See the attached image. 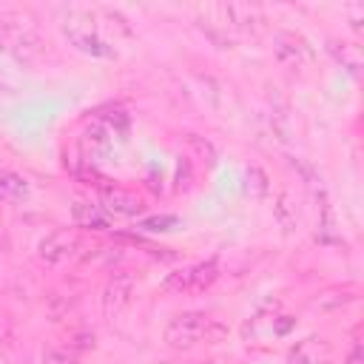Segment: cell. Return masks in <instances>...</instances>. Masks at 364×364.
<instances>
[{
	"label": "cell",
	"instance_id": "obj_10",
	"mask_svg": "<svg viewBox=\"0 0 364 364\" xmlns=\"http://www.w3.org/2000/svg\"><path fill=\"white\" fill-rule=\"evenodd\" d=\"M28 196V182L14 171H0V199L3 202H23Z\"/></svg>",
	"mask_w": 364,
	"mask_h": 364
},
{
	"label": "cell",
	"instance_id": "obj_6",
	"mask_svg": "<svg viewBox=\"0 0 364 364\" xmlns=\"http://www.w3.org/2000/svg\"><path fill=\"white\" fill-rule=\"evenodd\" d=\"M102 210L108 216H139L145 210V205L131 193V191H122V188H108L102 193Z\"/></svg>",
	"mask_w": 364,
	"mask_h": 364
},
{
	"label": "cell",
	"instance_id": "obj_1",
	"mask_svg": "<svg viewBox=\"0 0 364 364\" xmlns=\"http://www.w3.org/2000/svg\"><path fill=\"white\" fill-rule=\"evenodd\" d=\"M228 336L225 324L205 313H179L165 327V341L173 350H191L196 344H216Z\"/></svg>",
	"mask_w": 364,
	"mask_h": 364
},
{
	"label": "cell",
	"instance_id": "obj_9",
	"mask_svg": "<svg viewBox=\"0 0 364 364\" xmlns=\"http://www.w3.org/2000/svg\"><path fill=\"white\" fill-rule=\"evenodd\" d=\"M71 216L77 228H94V230L108 228V213L102 210V205H94V202H77Z\"/></svg>",
	"mask_w": 364,
	"mask_h": 364
},
{
	"label": "cell",
	"instance_id": "obj_14",
	"mask_svg": "<svg viewBox=\"0 0 364 364\" xmlns=\"http://www.w3.org/2000/svg\"><path fill=\"white\" fill-rule=\"evenodd\" d=\"M347 364H361V347H358V344L353 347V353H350V358H347Z\"/></svg>",
	"mask_w": 364,
	"mask_h": 364
},
{
	"label": "cell",
	"instance_id": "obj_3",
	"mask_svg": "<svg viewBox=\"0 0 364 364\" xmlns=\"http://www.w3.org/2000/svg\"><path fill=\"white\" fill-rule=\"evenodd\" d=\"M77 245H80V236H77L74 228H54L51 233H46V236L40 239L37 256H40V262H46V264H57V262L68 259V256L77 250Z\"/></svg>",
	"mask_w": 364,
	"mask_h": 364
},
{
	"label": "cell",
	"instance_id": "obj_13",
	"mask_svg": "<svg viewBox=\"0 0 364 364\" xmlns=\"http://www.w3.org/2000/svg\"><path fill=\"white\" fill-rule=\"evenodd\" d=\"M171 225H176V216H151V219H142V230H171Z\"/></svg>",
	"mask_w": 364,
	"mask_h": 364
},
{
	"label": "cell",
	"instance_id": "obj_11",
	"mask_svg": "<svg viewBox=\"0 0 364 364\" xmlns=\"http://www.w3.org/2000/svg\"><path fill=\"white\" fill-rule=\"evenodd\" d=\"M330 51L341 60V65L344 68H350L353 74L358 71V65H361V54H358V46H353V43H333L330 46Z\"/></svg>",
	"mask_w": 364,
	"mask_h": 364
},
{
	"label": "cell",
	"instance_id": "obj_8",
	"mask_svg": "<svg viewBox=\"0 0 364 364\" xmlns=\"http://www.w3.org/2000/svg\"><path fill=\"white\" fill-rule=\"evenodd\" d=\"M273 48H276V57H279L282 63H287V65H299V63L307 57V46H304V40L296 37V34H290V31L279 34Z\"/></svg>",
	"mask_w": 364,
	"mask_h": 364
},
{
	"label": "cell",
	"instance_id": "obj_4",
	"mask_svg": "<svg viewBox=\"0 0 364 364\" xmlns=\"http://www.w3.org/2000/svg\"><path fill=\"white\" fill-rule=\"evenodd\" d=\"M134 287H136V276L131 270H117L108 279L105 290H102V313L108 318H114L122 307H128V301L134 296Z\"/></svg>",
	"mask_w": 364,
	"mask_h": 364
},
{
	"label": "cell",
	"instance_id": "obj_5",
	"mask_svg": "<svg viewBox=\"0 0 364 364\" xmlns=\"http://www.w3.org/2000/svg\"><path fill=\"white\" fill-rule=\"evenodd\" d=\"M330 358H333V347L327 338L318 336H310L290 350V364H330Z\"/></svg>",
	"mask_w": 364,
	"mask_h": 364
},
{
	"label": "cell",
	"instance_id": "obj_7",
	"mask_svg": "<svg viewBox=\"0 0 364 364\" xmlns=\"http://www.w3.org/2000/svg\"><path fill=\"white\" fill-rule=\"evenodd\" d=\"M65 37L74 48H80L82 54H91V57H114V48L91 28H77V26H68L65 28Z\"/></svg>",
	"mask_w": 364,
	"mask_h": 364
},
{
	"label": "cell",
	"instance_id": "obj_2",
	"mask_svg": "<svg viewBox=\"0 0 364 364\" xmlns=\"http://www.w3.org/2000/svg\"><path fill=\"white\" fill-rule=\"evenodd\" d=\"M216 279H219V264L213 259H208V262H196V264H188V267H179V270L168 273L165 290H173V293H205Z\"/></svg>",
	"mask_w": 364,
	"mask_h": 364
},
{
	"label": "cell",
	"instance_id": "obj_12",
	"mask_svg": "<svg viewBox=\"0 0 364 364\" xmlns=\"http://www.w3.org/2000/svg\"><path fill=\"white\" fill-rule=\"evenodd\" d=\"M273 210H276V219H279V225H282L284 230H290V228L296 225V210L290 208V202H287V193H279V199H276Z\"/></svg>",
	"mask_w": 364,
	"mask_h": 364
}]
</instances>
